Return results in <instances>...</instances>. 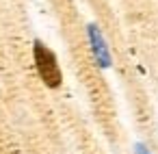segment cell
Here are the masks:
<instances>
[{"instance_id":"1","label":"cell","mask_w":158,"mask_h":154,"mask_svg":"<svg viewBox=\"0 0 158 154\" xmlns=\"http://www.w3.org/2000/svg\"><path fill=\"white\" fill-rule=\"evenodd\" d=\"M33 61H35V70H37L39 78L44 80V85L50 89H59L63 83V72L59 67L56 54L39 39H35V44H33Z\"/></svg>"},{"instance_id":"2","label":"cell","mask_w":158,"mask_h":154,"mask_svg":"<svg viewBox=\"0 0 158 154\" xmlns=\"http://www.w3.org/2000/svg\"><path fill=\"white\" fill-rule=\"evenodd\" d=\"M87 37H89V46H91V52H93V59L95 63L106 70L113 65V59H110V50L106 46V39L102 37V31L95 26V24H89L87 26Z\"/></svg>"},{"instance_id":"3","label":"cell","mask_w":158,"mask_h":154,"mask_svg":"<svg viewBox=\"0 0 158 154\" xmlns=\"http://www.w3.org/2000/svg\"><path fill=\"white\" fill-rule=\"evenodd\" d=\"M134 152H136V154H152V152H149L143 143H136V145H134Z\"/></svg>"}]
</instances>
